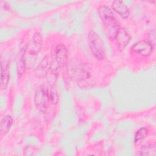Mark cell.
I'll list each match as a JSON object with an SVG mask.
<instances>
[{
	"mask_svg": "<svg viewBox=\"0 0 156 156\" xmlns=\"http://www.w3.org/2000/svg\"><path fill=\"white\" fill-rule=\"evenodd\" d=\"M98 13L103 23V26L107 37L111 40H115L120 28L112 10L107 6L101 5L98 9Z\"/></svg>",
	"mask_w": 156,
	"mask_h": 156,
	"instance_id": "6da1fadb",
	"label": "cell"
},
{
	"mask_svg": "<svg viewBox=\"0 0 156 156\" xmlns=\"http://www.w3.org/2000/svg\"><path fill=\"white\" fill-rule=\"evenodd\" d=\"M88 42L91 52L99 60L105 57V49L100 37L94 31H90L88 35Z\"/></svg>",
	"mask_w": 156,
	"mask_h": 156,
	"instance_id": "7a4b0ae2",
	"label": "cell"
},
{
	"mask_svg": "<svg viewBox=\"0 0 156 156\" xmlns=\"http://www.w3.org/2000/svg\"><path fill=\"white\" fill-rule=\"evenodd\" d=\"M69 68L70 74L79 84L83 85L90 80L91 77L90 70L88 68L83 64H71Z\"/></svg>",
	"mask_w": 156,
	"mask_h": 156,
	"instance_id": "3957f363",
	"label": "cell"
},
{
	"mask_svg": "<svg viewBox=\"0 0 156 156\" xmlns=\"http://www.w3.org/2000/svg\"><path fill=\"white\" fill-rule=\"evenodd\" d=\"M34 101L36 107L40 111L45 112L48 110L51 103L47 87L44 86H40L38 87L35 91Z\"/></svg>",
	"mask_w": 156,
	"mask_h": 156,
	"instance_id": "277c9868",
	"label": "cell"
},
{
	"mask_svg": "<svg viewBox=\"0 0 156 156\" xmlns=\"http://www.w3.org/2000/svg\"><path fill=\"white\" fill-rule=\"evenodd\" d=\"M52 60L51 57L46 55L40 62L35 70V75L38 77H42L46 76L51 68Z\"/></svg>",
	"mask_w": 156,
	"mask_h": 156,
	"instance_id": "5b68a950",
	"label": "cell"
},
{
	"mask_svg": "<svg viewBox=\"0 0 156 156\" xmlns=\"http://www.w3.org/2000/svg\"><path fill=\"white\" fill-rule=\"evenodd\" d=\"M132 49L136 54L143 56H148L152 52L153 46L148 41L141 40L136 43Z\"/></svg>",
	"mask_w": 156,
	"mask_h": 156,
	"instance_id": "8992f818",
	"label": "cell"
},
{
	"mask_svg": "<svg viewBox=\"0 0 156 156\" xmlns=\"http://www.w3.org/2000/svg\"><path fill=\"white\" fill-rule=\"evenodd\" d=\"M42 45V37L40 33H36L33 36L31 43L29 44V48H27L28 50V54L35 57L38 52L40 51Z\"/></svg>",
	"mask_w": 156,
	"mask_h": 156,
	"instance_id": "52a82bcc",
	"label": "cell"
},
{
	"mask_svg": "<svg viewBox=\"0 0 156 156\" xmlns=\"http://www.w3.org/2000/svg\"><path fill=\"white\" fill-rule=\"evenodd\" d=\"M54 58L60 66L66 63L67 60V49L63 44H59L56 46L54 51Z\"/></svg>",
	"mask_w": 156,
	"mask_h": 156,
	"instance_id": "ba28073f",
	"label": "cell"
},
{
	"mask_svg": "<svg viewBox=\"0 0 156 156\" xmlns=\"http://www.w3.org/2000/svg\"><path fill=\"white\" fill-rule=\"evenodd\" d=\"M115 40H116L118 48L119 49L122 50L128 44L130 40V37L129 34L125 30V29L122 28H119Z\"/></svg>",
	"mask_w": 156,
	"mask_h": 156,
	"instance_id": "9c48e42d",
	"label": "cell"
},
{
	"mask_svg": "<svg viewBox=\"0 0 156 156\" xmlns=\"http://www.w3.org/2000/svg\"><path fill=\"white\" fill-rule=\"evenodd\" d=\"M113 9L124 18H127L129 16V10L126 4L121 1H114L112 2Z\"/></svg>",
	"mask_w": 156,
	"mask_h": 156,
	"instance_id": "30bf717a",
	"label": "cell"
},
{
	"mask_svg": "<svg viewBox=\"0 0 156 156\" xmlns=\"http://www.w3.org/2000/svg\"><path fill=\"white\" fill-rule=\"evenodd\" d=\"M9 80V65L7 62H2L1 70V87L2 89L6 88Z\"/></svg>",
	"mask_w": 156,
	"mask_h": 156,
	"instance_id": "8fae6325",
	"label": "cell"
},
{
	"mask_svg": "<svg viewBox=\"0 0 156 156\" xmlns=\"http://www.w3.org/2000/svg\"><path fill=\"white\" fill-rule=\"evenodd\" d=\"M13 123L12 118L8 115H4L1 122V135H5L10 130Z\"/></svg>",
	"mask_w": 156,
	"mask_h": 156,
	"instance_id": "7c38bea8",
	"label": "cell"
},
{
	"mask_svg": "<svg viewBox=\"0 0 156 156\" xmlns=\"http://www.w3.org/2000/svg\"><path fill=\"white\" fill-rule=\"evenodd\" d=\"M140 155H147V156H155L156 155V147L155 144H150L144 146L140 150Z\"/></svg>",
	"mask_w": 156,
	"mask_h": 156,
	"instance_id": "4fadbf2b",
	"label": "cell"
},
{
	"mask_svg": "<svg viewBox=\"0 0 156 156\" xmlns=\"http://www.w3.org/2000/svg\"><path fill=\"white\" fill-rule=\"evenodd\" d=\"M48 93L50 103L51 104H56L58 100V95L53 85H50L49 87H48Z\"/></svg>",
	"mask_w": 156,
	"mask_h": 156,
	"instance_id": "5bb4252c",
	"label": "cell"
},
{
	"mask_svg": "<svg viewBox=\"0 0 156 156\" xmlns=\"http://www.w3.org/2000/svg\"><path fill=\"white\" fill-rule=\"evenodd\" d=\"M147 135V130L146 128L143 127L140 129L135 135V138H134L135 142H138V141L145 138Z\"/></svg>",
	"mask_w": 156,
	"mask_h": 156,
	"instance_id": "9a60e30c",
	"label": "cell"
},
{
	"mask_svg": "<svg viewBox=\"0 0 156 156\" xmlns=\"http://www.w3.org/2000/svg\"><path fill=\"white\" fill-rule=\"evenodd\" d=\"M150 44H151L152 46L155 44V30H152L150 32L149 35V41Z\"/></svg>",
	"mask_w": 156,
	"mask_h": 156,
	"instance_id": "2e32d148",
	"label": "cell"
}]
</instances>
